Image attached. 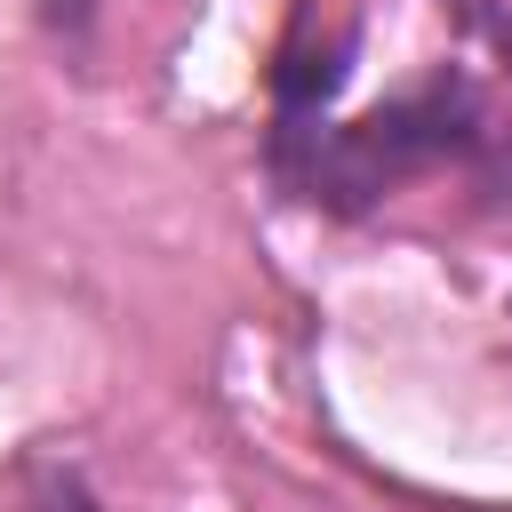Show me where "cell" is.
<instances>
[{"instance_id": "6da1fadb", "label": "cell", "mask_w": 512, "mask_h": 512, "mask_svg": "<svg viewBox=\"0 0 512 512\" xmlns=\"http://www.w3.org/2000/svg\"><path fill=\"white\" fill-rule=\"evenodd\" d=\"M488 144V112L472 96V80L440 72L432 88L376 104L352 128H312V120H280L272 136V168L296 200H320L336 216H360L368 200H384L392 184L440 168V160H472Z\"/></svg>"}, {"instance_id": "7a4b0ae2", "label": "cell", "mask_w": 512, "mask_h": 512, "mask_svg": "<svg viewBox=\"0 0 512 512\" xmlns=\"http://www.w3.org/2000/svg\"><path fill=\"white\" fill-rule=\"evenodd\" d=\"M344 72H352V24H336V32L320 40V16L304 8V16L288 24V40H280V64H272L280 120H312V112L344 88Z\"/></svg>"}, {"instance_id": "3957f363", "label": "cell", "mask_w": 512, "mask_h": 512, "mask_svg": "<svg viewBox=\"0 0 512 512\" xmlns=\"http://www.w3.org/2000/svg\"><path fill=\"white\" fill-rule=\"evenodd\" d=\"M48 512H96V504H88V488H80V480H56V496H48Z\"/></svg>"}]
</instances>
